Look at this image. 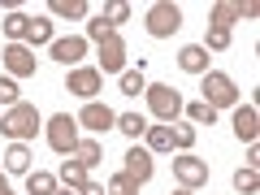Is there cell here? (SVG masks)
Segmentation results:
<instances>
[{"instance_id":"cell-1","label":"cell","mask_w":260,"mask_h":195,"mask_svg":"<svg viewBox=\"0 0 260 195\" xmlns=\"http://www.w3.org/2000/svg\"><path fill=\"white\" fill-rule=\"evenodd\" d=\"M44 126V117H39V109L35 104H13V109H5V117H0V135H9L13 143H26V139H35V130Z\"/></svg>"},{"instance_id":"cell-2","label":"cell","mask_w":260,"mask_h":195,"mask_svg":"<svg viewBox=\"0 0 260 195\" xmlns=\"http://www.w3.org/2000/svg\"><path fill=\"white\" fill-rule=\"evenodd\" d=\"M143 100H148L152 117H156V121H169V126H174V121H178V113H182V91H174L169 83H148Z\"/></svg>"},{"instance_id":"cell-3","label":"cell","mask_w":260,"mask_h":195,"mask_svg":"<svg viewBox=\"0 0 260 195\" xmlns=\"http://www.w3.org/2000/svg\"><path fill=\"white\" fill-rule=\"evenodd\" d=\"M200 91H204V104H213V109H234V104H239V87H234V78L221 74V70H208Z\"/></svg>"},{"instance_id":"cell-4","label":"cell","mask_w":260,"mask_h":195,"mask_svg":"<svg viewBox=\"0 0 260 195\" xmlns=\"http://www.w3.org/2000/svg\"><path fill=\"white\" fill-rule=\"evenodd\" d=\"M178 30H182V9H178L174 0H160V5L148 9V35L152 39H169Z\"/></svg>"},{"instance_id":"cell-5","label":"cell","mask_w":260,"mask_h":195,"mask_svg":"<svg viewBox=\"0 0 260 195\" xmlns=\"http://www.w3.org/2000/svg\"><path fill=\"white\" fill-rule=\"evenodd\" d=\"M44 130H48V148H52V152H61V156H70V152H74V143H78V117L56 113Z\"/></svg>"},{"instance_id":"cell-6","label":"cell","mask_w":260,"mask_h":195,"mask_svg":"<svg viewBox=\"0 0 260 195\" xmlns=\"http://www.w3.org/2000/svg\"><path fill=\"white\" fill-rule=\"evenodd\" d=\"M174 178H178V186L195 191V186L208 182V165L195 156V152H182V156H174Z\"/></svg>"},{"instance_id":"cell-7","label":"cell","mask_w":260,"mask_h":195,"mask_svg":"<svg viewBox=\"0 0 260 195\" xmlns=\"http://www.w3.org/2000/svg\"><path fill=\"white\" fill-rule=\"evenodd\" d=\"M0 61H5V70H9V78H35V48H26V44H5Z\"/></svg>"},{"instance_id":"cell-8","label":"cell","mask_w":260,"mask_h":195,"mask_svg":"<svg viewBox=\"0 0 260 195\" xmlns=\"http://www.w3.org/2000/svg\"><path fill=\"white\" fill-rule=\"evenodd\" d=\"M65 91L78 95V100H95V95L104 91V74H100V70H70Z\"/></svg>"},{"instance_id":"cell-9","label":"cell","mask_w":260,"mask_h":195,"mask_svg":"<svg viewBox=\"0 0 260 195\" xmlns=\"http://www.w3.org/2000/svg\"><path fill=\"white\" fill-rule=\"evenodd\" d=\"M52 61L56 65H74L78 70V61L87 56V35H65V39H52Z\"/></svg>"},{"instance_id":"cell-10","label":"cell","mask_w":260,"mask_h":195,"mask_svg":"<svg viewBox=\"0 0 260 195\" xmlns=\"http://www.w3.org/2000/svg\"><path fill=\"white\" fill-rule=\"evenodd\" d=\"M78 126H87V130L100 135V130H113V126H117V113H113L109 104H100V100H87L83 113H78Z\"/></svg>"},{"instance_id":"cell-11","label":"cell","mask_w":260,"mask_h":195,"mask_svg":"<svg viewBox=\"0 0 260 195\" xmlns=\"http://www.w3.org/2000/svg\"><path fill=\"white\" fill-rule=\"evenodd\" d=\"M121 70H126V39L109 35L100 44V74H121Z\"/></svg>"},{"instance_id":"cell-12","label":"cell","mask_w":260,"mask_h":195,"mask_svg":"<svg viewBox=\"0 0 260 195\" xmlns=\"http://www.w3.org/2000/svg\"><path fill=\"white\" fill-rule=\"evenodd\" d=\"M234 135H239L243 143H256V135H260V113H256V104H234Z\"/></svg>"},{"instance_id":"cell-13","label":"cell","mask_w":260,"mask_h":195,"mask_svg":"<svg viewBox=\"0 0 260 195\" xmlns=\"http://www.w3.org/2000/svg\"><path fill=\"white\" fill-rule=\"evenodd\" d=\"M121 174H126V178H135V182H148V178H152V152L148 148H130L126 152V169H121Z\"/></svg>"},{"instance_id":"cell-14","label":"cell","mask_w":260,"mask_h":195,"mask_svg":"<svg viewBox=\"0 0 260 195\" xmlns=\"http://www.w3.org/2000/svg\"><path fill=\"white\" fill-rule=\"evenodd\" d=\"M208 61H213V56H208L204 44H186L182 52H178V65H182L186 74H200V78L208 74Z\"/></svg>"},{"instance_id":"cell-15","label":"cell","mask_w":260,"mask_h":195,"mask_svg":"<svg viewBox=\"0 0 260 195\" xmlns=\"http://www.w3.org/2000/svg\"><path fill=\"white\" fill-rule=\"evenodd\" d=\"M239 18H243V5H239V0H217V5H213V13H208V26L230 30Z\"/></svg>"},{"instance_id":"cell-16","label":"cell","mask_w":260,"mask_h":195,"mask_svg":"<svg viewBox=\"0 0 260 195\" xmlns=\"http://www.w3.org/2000/svg\"><path fill=\"white\" fill-rule=\"evenodd\" d=\"M5 174H30V148L26 143H9V152H5Z\"/></svg>"},{"instance_id":"cell-17","label":"cell","mask_w":260,"mask_h":195,"mask_svg":"<svg viewBox=\"0 0 260 195\" xmlns=\"http://www.w3.org/2000/svg\"><path fill=\"white\" fill-rule=\"evenodd\" d=\"M70 156H74V160H78L83 169H95V165H100V156H104V152H100V143H95V139H78Z\"/></svg>"},{"instance_id":"cell-18","label":"cell","mask_w":260,"mask_h":195,"mask_svg":"<svg viewBox=\"0 0 260 195\" xmlns=\"http://www.w3.org/2000/svg\"><path fill=\"white\" fill-rule=\"evenodd\" d=\"M143 148L156 156V152H169L174 148V139H169V126H148L143 130Z\"/></svg>"},{"instance_id":"cell-19","label":"cell","mask_w":260,"mask_h":195,"mask_svg":"<svg viewBox=\"0 0 260 195\" xmlns=\"http://www.w3.org/2000/svg\"><path fill=\"white\" fill-rule=\"evenodd\" d=\"M48 13H52V18L83 22V18H87V5H83V0H52V5H48Z\"/></svg>"},{"instance_id":"cell-20","label":"cell","mask_w":260,"mask_h":195,"mask_svg":"<svg viewBox=\"0 0 260 195\" xmlns=\"http://www.w3.org/2000/svg\"><path fill=\"white\" fill-rule=\"evenodd\" d=\"M169 139H174V148H178V152H191L200 135H195L191 121H174V126H169Z\"/></svg>"},{"instance_id":"cell-21","label":"cell","mask_w":260,"mask_h":195,"mask_svg":"<svg viewBox=\"0 0 260 195\" xmlns=\"http://www.w3.org/2000/svg\"><path fill=\"white\" fill-rule=\"evenodd\" d=\"M26 48H35V44H52V22L48 18H30V26H26V39H22Z\"/></svg>"},{"instance_id":"cell-22","label":"cell","mask_w":260,"mask_h":195,"mask_svg":"<svg viewBox=\"0 0 260 195\" xmlns=\"http://www.w3.org/2000/svg\"><path fill=\"white\" fill-rule=\"evenodd\" d=\"M56 191V178L44 174V169H30L26 174V195H52Z\"/></svg>"},{"instance_id":"cell-23","label":"cell","mask_w":260,"mask_h":195,"mask_svg":"<svg viewBox=\"0 0 260 195\" xmlns=\"http://www.w3.org/2000/svg\"><path fill=\"white\" fill-rule=\"evenodd\" d=\"M182 109H186V121H191V126H213V121H217V109H213V104H204V100L182 104Z\"/></svg>"},{"instance_id":"cell-24","label":"cell","mask_w":260,"mask_h":195,"mask_svg":"<svg viewBox=\"0 0 260 195\" xmlns=\"http://www.w3.org/2000/svg\"><path fill=\"white\" fill-rule=\"evenodd\" d=\"M234 191H239V195H256V191H260V169L243 165L239 174H234Z\"/></svg>"},{"instance_id":"cell-25","label":"cell","mask_w":260,"mask_h":195,"mask_svg":"<svg viewBox=\"0 0 260 195\" xmlns=\"http://www.w3.org/2000/svg\"><path fill=\"white\" fill-rule=\"evenodd\" d=\"M113 130H121L126 139H139L143 130H148V121H143L139 113H117V126H113Z\"/></svg>"},{"instance_id":"cell-26","label":"cell","mask_w":260,"mask_h":195,"mask_svg":"<svg viewBox=\"0 0 260 195\" xmlns=\"http://www.w3.org/2000/svg\"><path fill=\"white\" fill-rule=\"evenodd\" d=\"M117 87H121V95H143V91H148V83H143V70H121Z\"/></svg>"},{"instance_id":"cell-27","label":"cell","mask_w":260,"mask_h":195,"mask_svg":"<svg viewBox=\"0 0 260 195\" xmlns=\"http://www.w3.org/2000/svg\"><path fill=\"white\" fill-rule=\"evenodd\" d=\"M26 26H30L26 13H9V18H5V35H9V44H22V39H26Z\"/></svg>"},{"instance_id":"cell-28","label":"cell","mask_w":260,"mask_h":195,"mask_svg":"<svg viewBox=\"0 0 260 195\" xmlns=\"http://www.w3.org/2000/svg\"><path fill=\"white\" fill-rule=\"evenodd\" d=\"M100 18H104V26H109V30H117L121 22H130V5H126V0H117V5H109Z\"/></svg>"},{"instance_id":"cell-29","label":"cell","mask_w":260,"mask_h":195,"mask_svg":"<svg viewBox=\"0 0 260 195\" xmlns=\"http://www.w3.org/2000/svg\"><path fill=\"white\" fill-rule=\"evenodd\" d=\"M61 182H65V186H83V182H87V169L78 165L74 156H70V160L61 165Z\"/></svg>"},{"instance_id":"cell-30","label":"cell","mask_w":260,"mask_h":195,"mask_svg":"<svg viewBox=\"0 0 260 195\" xmlns=\"http://www.w3.org/2000/svg\"><path fill=\"white\" fill-rule=\"evenodd\" d=\"M13 104H22V91L13 78H0V109H13Z\"/></svg>"},{"instance_id":"cell-31","label":"cell","mask_w":260,"mask_h":195,"mask_svg":"<svg viewBox=\"0 0 260 195\" xmlns=\"http://www.w3.org/2000/svg\"><path fill=\"white\" fill-rule=\"evenodd\" d=\"M204 48H208V52H225V48H230V30H221V26H208Z\"/></svg>"},{"instance_id":"cell-32","label":"cell","mask_w":260,"mask_h":195,"mask_svg":"<svg viewBox=\"0 0 260 195\" xmlns=\"http://www.w3.org/2000/svg\"><path fill=\"white\" fill-rule=\"evenodd\" d=\"M109 35H117V30H109V26H104V18H91V22H87V39H95V44H104Z\"/></svg>"},{"instance_id":"cell-33","label":"cell","mask_w":260,"mask_h":195,"mask_svg":"<svg viewBox=\"0 0 260 195\" xmlns=\"http://www.w3.org/2000/svg\"><path fill=\"white\" fill-rule=\"evenodd\" d=\"M109 191H139V182L126 178V174H113V178H109Z\"/></svg>"},{"instance_id":"cell-34","label":"cell","mask_w":260,"mask_h":195,"mask_svg":"<svg viewBox=\"0 0 260 195\" xmlns=\"http://www.w3.org/2000/svg\"><path fill=\"white\" fill-rule=\"evenodd\" d=\"M78 195H104V182H91V178H87V182L78 186Z\"/></svg>"},{"instance_id":"cell-35","label":"cell","mask_w":260,"mask_h":195,"mask_svg":"<svg viewBox=\"0 0 260 195\" xmlns=\"http://www.w3.org/2000/svg\"><path fill=\"white\" fill-rule=\"evenodd\" d=\"M247 165L260 169V148H256V143H247Z\"/></svg>"},{"instance_id":"cell-36","label":"cell","mask_w":260,"mask_h":195,"mask_svg":"<svg viewBox=\"0 0 260 195\" xmlns=\"http://www.w3.org/2000/svg\"><path fill=\"white\" fill-rule=\"evenodd\" d=\"M52 195H78V186H61V191H52Z\"/></svg>"},{"instance_id":"cell-37","label":"cell","mask_w":260,"mask_h":195,"mask_svg":"<svg viewBox=\"0 0 260 195\" xmlns=\"http://www.w3.org/2000/svg\"><path fill=\"white\" fill-rule=\"evenodd\" d=\"M174 195H195V191H186V186H178V191H174Z\"/></svg>"},{"instance_id":"cell-38","label":"cell","mask_w":260,"mask_h":195,"mask_svg":"<svg viewBox=\"0 0 260 195\" xmlns=\"http://www.w3.org/2000/svg\"><path fill=\"white\" fill-rule=\"evenodd\" d=\"M109 195H139V191H109Z\"/></svg>"},{"instance_id":"cell-39","label":"cell","mask_w":260,"mask_h":195,"mask_svg":"<svg viewBox=\"0 0 260 195\" xmlns=\"http://www.w3.org/2000/svg\"><path fill=\"white\" fill-rule=\"evenodd\" d=\"M0 186H5V165H0Z\"/></svg>"},{"instance_id":"cell-40","label":"cell","mask_w":260,"mask_h":195,"mask_svg":"<svg viewBox=\"0 0 260 195\" xmlns=\"http://www.w3.org/2000/svg\"><path fill=\"white\" fill-rule=\"evenodd\" d=\"M0 195H13V191H9V186H0Z\"/></svg>"}]
</instances>
